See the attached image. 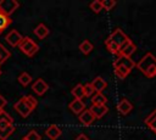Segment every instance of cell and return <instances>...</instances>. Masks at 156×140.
Returning <instances> with one entry per match:
<instances>
[{"label": "cell", "instance_id": "cell-1", "mask_svg": "<svg viewBox=\"0 0 156 140\" xmlns=\"http://www.w3.org/2000/svg\"><path fill=\"white\" fill-rule=\"evenodd\" d=\"M134 67H135V62L130 57L118 55L117 58L113 61V71H115V74L117 75V78H119V79L127 78V75L132 72V69Z\"/></svg>", "mask_w": 156, "mask_h": 140}, {"label": "cell", "instance_id": "cell-2", "mask_svg": "<svg viewBox=\"0 0 156 140\" xmlns=\"http://www.w3.org/2000/svg\"><path fill=\"white\" fill-rule=\"evenodd\" d=\"M38 105V101L32 96V95H26L23 97H21L16 103H15V110L20 113L21 117L26 118L28 117L37 107Z\"/></svg>", "mask_w": 156, "mask_h": 140}, {"label": "cell", "instance_id": "cell-3", "mask_svg": "<svg viewBox=\"0 0 156 140\" xmlns=\"http://www.w3.org/2000/svg\"><path fill=\"white\" fill-rule=\"evenodd\" d=\"M18 47H20V50H21L24 55H27L28 57H33V56L39 51L38 44H37L33 39H30L29 37H23L22 40H21V43L18 44Z\"/></svg>", "mask_w": 156, "mask_h": 140}, {"label": "cell", "instance_id": "cell-4", "mask_svg": "<svg viewBox=\"0 0 156 140\" xmlns=\"http://www.w3.org/2000/svg\"><path fill=\"white\" fill-rule=\"evenodd\" d=\"M135 66H136V68H138L140 72H143V73L145 74L151 67L156 66V57H155L151 52H147L146 55L143 56V58H141Z\"/></svg>", "mask_w": 156, "mask_h": 140}, {"label": "cell", "instance_id": "cell-5", "mask_svg": "<svg viewBox=\"0 0 156 140\" xmlns=\"http://www.w3.org/2000/svg\"><path fill=\"white\" fill-rule=\"evenodd\" d=\"M110 41H112V43H115L116 45H118L119 46V49H122L127 43H129L130 41V39L127 37V34H124L123 33V30L122 29H119V28H117V29H115L110 35H108V38H107ZM121 51V50H119Z\"/></svg>", "mask_w": 156, "mask_h": 140}, {"label": "cell", "instance_id": "cell-6", "mask_svg": "<svg viewBox=\"0 0 156 140\" xmlns=\"http://www.w3.org/2000/svg\"><path fill=\"white\" fill-rule=\"evenodd\" d=\"M20 4L15 0H2L0 1V12L6 15V16H10L13 11H16L18 9Z\"/></svg>", "mask_w": 156, "mask_h": 140}, {"label": "cell", "instance_id": "cell-7", "mask_svg": "<svg viewBox=\"0 0 156 140\" xmlns=\"http://www.w3.org/2000/svg\"><path fill=\"white\" fill-rule=\"evenodd\" d=\"M48 89H49L48 83H46L44 79H41V78L37 79V80L33 83V85H32V90H33L37 95H39V96L44 95V94L48 91Z\"/></svg>", "mask_w": 156, "mask_h": 140}, {"label": "cell", "instance_id": "cell-8", "mask_svg": "<svg viewBox=\"0 0 156 140\" xmlns=\"http://www.w3.org/2000/svg\"><path fill=\"white\" fill-rule=\"evenodd\" d=\"M22 35L20 34V32H17L16 29H12L11 32H9L7 33V35H6V41L11 45V46H18V44L21 43V40H22Z\"/></svg>", "mask_w": 156, "mask_h": 140}, {"label": "cell", "instance_id": "cell-9", "mask_svg": "<svg viewBox=\"0 0 156 140\" xmlns=\"http://www.w3.org/2000/svg\"><path fill=\"white\" fill-rule=\"evenodd\" d=\"M132 110H133V105L130 103V101L128 99H122L117 103V111L123 116H127L128 113H130Z\"/></svg>", "mask_w": 156, "mask_h": 140}, {"label": "cell", "instance_id": "cell-10", "mask_svg": "<svg viewBox=\"0 0 156 140\" xmlns=\"http://www.w3.org/2000/svg\"><path fill=\"white\" fill-rule=\"evenodd\" d=\"M89 111L91 112V114L94 116V118H95V119H99V118H102V117L107 113L108 108H107V106H106V105H101V106L91 105V107L89 108Z\"/></svg>", "mask_w": 156, "mask_h": 140}, {"label": "cell", "instance_id": "cell-11", "mask_svg": "<svg viewBox=\"0 0 156 140\" xmlns=\"http://www.w3.org/2000/svg\"><path fill=\"white\" fill-rule=\"evenodd\" d=\"M61 134H62V131H61V129H60L56 124L49 125V127L46 128V130H45V135H46L50 140H56V139H58V138L61 136Z\"/></svg>", "mask_w": 156, "mask_h": 140}, {"label": "cell", "instance_id": "cell-12", "mask_svg": "<svg viewBox=\"0 0 156 140\" xmlns=\"http://www.w3.org/2000/svg\"><path fill=\"white\" fill-rule=\"evenodd\" d=\"M90 85L94 89V93H102L106 88H107V83L104 80L102 77H96L94 78V80L90 83Z\"/></svg>", "mask_w": 156, "mask_h": 140}, {"label": "cell", "instance_id": "cell-13", "mask_svg": "<svg viewBox=\"0 0 156 140\" xmlns=\"http://www.w3.org/2000/svg\"><path fill=\"white\" fill-rule=\"evenodd\" d=\"M68 107H69V110H71L73 113H76V114H80V113L85 110V103L83 102V100L74 99L73 101L69 102Z\"/></svg>", "mask_w": 156, "mask_h": 140}, {"label": "cell", "instance_id": "cell-14", "mask_svg": "<svg viewBox=\"0 0 156 140\" xmlns=\"http://www.w3.org/2000/svg\"><path fill=\"white\" fill-rule=\"evenodd\" d=\"M78 119H79V122L83 124V125H85V127H88V125H90L94 121H95V118H94V116L91 114V112L89 111V110H84L80 114H78Z\"/></svg>", "mask_w": 156, "mask_h": 140}, {"label": "cell", "instance_id": "cell-15", "mask_svg": "<svg viewBox=\"0 0 156 140\" xmlns=\"http://www.w3.org/2000/svg\"><path fill=\"white\" fill-rule=\"evenodd\" d=\"M136 51V45L130 40L129 43H127L119 51V55L121 56H126V57H130L134 52Z\"/></svg>", "mask_w": 156, "mask_h": 140}, {"label": "cell", "instance_id": "cell-16", "mask_svg": "<svg viewBox=\"0 0 156 140\" xmlns=\"http://www.w3.org/2000/svg\"><path fill=\"white\" fill-rule=\"evenodd\" d=\"M49 28L44 24V23H39L35 28H34V34L39 38V39H44V38H46L48 35H49Z\"/></svg>", "mask_w": 156, "mask_h": 140}, {"label": "cell", "instance_id": "cell-17", "mask_svg": "<svg viewBox=\"0 0 156 140\" xmlns=\"http://www.w3.org/2000/svg\"><path fill=\"white\" fill-rule=\"evenodd\" d=\"M107 102V97L102 94V93H95L91 96V103L95 106H101V105H106Z\"/></svg>", "mask_w": 156, "mask_h": 140}, {"label": "cell", "instance_id": "cell-18", "mask_svg": "<svg viewBox=\"0 0 156 140\" xmlns=\"http://www.w3.org/2000/svg\"><path fill=\"white\" fill-rule=\"evenodd\" d=\"M12 123H13V118L5 111H1L0 112V128H5L7 125H11Z\"/></svg>", "mask_w": 156, "mask_h": 140}, {"label": "cell", "instance_id": "cell-19", "mask_svg": "<svg viewBox=\"0 0 156 140\" xmlns=\"http://www.w3.org/2000/svg\"><path fill=\"white\" fill-rule=\"evenodd\" d=\"M11 23H12L11 17H10V16H6V15H4V13L0 12V34H1Z\"/></svg>", "mask_w": 156, "mask_h": 140}, {"label": "cell", "instance_id": "cell-20", "mask_svg": "<svg viewBox=\"0 0 156 140\" xmlns=\"http://www.w3.org/2000/svg\"><path fill=\"white\" fill-rule=\"evenodd\" d=\"M93 49H94V46H93V44L89 41V40H83L80 44H79V50H80V52L82 54H84V55H89L91 51H93Z\"/></svg>", "mask_w": 156, "mask_h": 140}, {"label": "cell", "instance_id": "cell-21", "mask_svg": "<svg viewBox=\"0 0 156 140\" xmlns=\"http://www.w3.org/2000/svg\"><path fill=\"white\" fill-rule=\"evenodd\" d=\"M13 131H15L13 124L7 125V127H5V128H0V140H6Z\"/></svg>", "mask_w": 156, "mask_h": 140}, {"label": "cell", "instance_id": "cell-22", "mask_svg": "<svg viewBox=\"0 0 156 140\" xmlns=\"http://www.w3.org/2000/svg\"><path fill=\"white\" fill-rule=\"evenodd\" d=\"M71 94L76 97V99H78V100H82L83 97H84V91H83V84H77V85H74V88H72V90H71Z\"/></svg>", "mask_w": 156, "mask_h": 140}, {"label": "cell", "instance_id": "cell-23", "mask_svg": "<svg viewBox=\"0 0 156 140\" xmlns=\"http://www.w3.org/2000/svg\"><path fill=\"white\" fill-rule=\"evenodd\" d=\"M144 122H145V124L150 128V130L154 133V134H156V116H147L145 119H144Z\"/></svg>", "mask_w": 156, "mask_h": 140}, {"label": "cell", "instance_id": "cell-24", "mask_svg": "<svg viewBox=\"0 0 156 140\" xmlns=\"http://www.w3.org/2000/svg\"><path fill=\"white\" fill-rule=\"evenodd\" d=\"M105 45H106V47H107V50L111 52V54H113V55H119V46L118 45H116L115 43H112V41H110L108 39H106L105 40Z\"/></svg>", "mask_w": 156, "mask_h": 140}, {"label": "cell", "instance_id": "cell-25", "mask_svg": "<svg viewBox=\"0 0 156 140\" xmlns=\"http://www.w3.org/2000/svg\"><path fill=\"white\" fill-rule=\"evenodd\" d=\"M18 82L20 84H22L23 86H27L30 82H32V75L27 72H22L20 75H18Z\"/></svg>", "mask_w": 156, "mask_h": 140}, {"label": "cell", "instance_id": "cell-26", "mask_svg": "<svg viewBox=\"0 0 156 140\" xmlns=\"http://www.w3.org/2000/svg\"><path fill=\"white\" fill-rule=\"evenodd\" d=\"M10 56H11V52H10L2 44H0V66H1L7 58H10Z\"/></svg>", "mask_w": 156, "mask_h": 140}, {"label": "cell", "instance_id": "cell-27", "mask_svg": "<svg viewBox=\"0 0 156 140\" xmlns=\"http://www.w3.org/2000/svg\"><path fill=\"white\" fill-rule=\"evenodd\" d=\"M101 5H102V10L110 11V10H112L117 5V2L115 0H102L101 1Z\"/></svg>", "mask_w": 156, "mask_h": 140}, {"label": "cell", "instance_id": "cell-28", "mask_svg": "<svg viewBox=\"0 0 156 140\" xmlns=\"http://www.w3.org/2000/svg\"><path fill=\"white\" fill-rule=\"evenodd\" d=\"M89 7H90V10H91L93 12H95V13H99V12L102 10V5H101V1H100V0H94L93 2H90Z\"/></svg>", "mask_w": 156, "mask_h": 140}, {"label": "cell", "instance_id": "cell-29", "mask_svg": "<svg viewBox=\"0 0 156 140\" xmlns=\"http://www.w3.org/2000/svg\"><path fill=\"white\" fill-rule=\"evenodd\" d=\"M83 91H84V96H85V97H91V96L94 95V89H93V86L90 85V83L83 84Z\"/></svg>", "mask_w": 156, "mask_h": 140}, {"label": "cell", "instance_id": "cell-30", "mask_svg": "<svg viewBox=\"0 0 156 140\" xmlns=\"http://www.w3.org/2000/svg\"><path fill=\"white\" fill-rule=\"evenodd\" d=\"M24 138H26L27 140H40V139H41V136H40L35 130H30Z\"/></svg>", "mask_w": 156, "mask_h": 140}, {"label": "cell", "instance_id": "cell-31", "mask_svg": "<svg viewBox=\"0 0 156 140\" xmlns=\"http://www.w3.org/2000/svg\"><path fill=\"white\" fill-rule=\"evenodd\" d=\"M7 105V101H6V99L0 94V110H2L5 106Z\"/></svg>", "mask_w": 156, "mask_h": 140}, {"label": "cell", "instance_id": "cell-32", "mask_svg": "<svg viewBox=\"0 0 156 140\" xmlns=\"http://www.w3.org/2000/svg\"><path fill=\"white\" fill-rule=\"evenodd\" d=\"M74 140H90V139H89L88 135H85L84 133H80V134H78V135L76 136Z\"/></svg>", "mask_w": 156, "mask_h": 140}, {"label": "cell", "instance_id": "cell-33", "mask_svg": "<svg viewBox=\"0 0 156 140\" xmlns=\"http://www.w3.org/2000/svg\"><path fill=\"white\" fill-rule=\"evenodd\" d=\"M150 116H156V108H155V110H154V111L150 113Z\"/></svg>", "mask_w": 156, "mask_h": 140}, {"label": "cell", "instance_id": "cell-34", "mask_svg": "<svg viewBox=\"0 0 156 140\" xmlns=\"http://www.w3.org/2000/svg\"><path fill=\"white\" fill-rule=\"evenodd\" d=\"M21 140H27V139H26V138H23V139H21Z\"/></svg>", "mask_w": 156, "mask_h": 140}, {"label": "cell", "instance_id": "cell-35", "mask_svg": "<svg viewBox=\"0 0 156 140\" xmlns=\"http://www.w3.org/2000/svg\"><path fill=\"white\" fill-rule=\"evenodd\" d=\"M0 75H1V69H0Z\"/></svg>", "mask_w": 156, "mask_h": 140}, {"label": "cell", "instance_id": "cell-36", "mask_svg": "<svg viewBox=\"0 0 156 140\" xmlns=\"http://www.w3.org/2000/svg\"><path fill=\"white\" fill-rule=\"evenodd\" d=\"M1 111H2V110H0V112H1Z\"/></svg>", "mask_w": 156, "mask_h": 140}]
</instances>
